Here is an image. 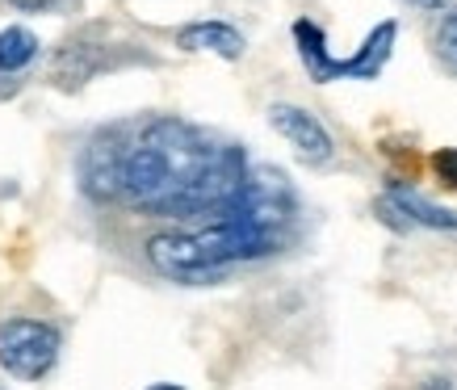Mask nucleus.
<instances>
[{
	"mask_svg": "<svg viewBox=\"0 0 457 390\" xmlns=\"http://www.w3.org/2000/svg\"><path fill=\"white\" fill-rule=\"evenodd\" d=\"M248 172L252 164L239 143L172 113L101 130L80 160L84 189L97 202H122L139 214L180 223L227 214L244 194Z\"/></svg>",
	"mask_w": 457,
	"mask_h": 390,
	"instance_id": "obj_1",
	"label": "nucleus"
},
{
	"mask_svg": "<svg viewBox=\"0 0 457 390\" xmlns=\"http://www.w3.org/2000/svg\"><path fill=\"white\" fill-rule=\"evenodd\" d=\"M298 227V194L286 172L256 164L239 202L202 227L164 231L147 239V261L160 278L180 286H206L227 278L236 265H252L281 252Z\"/></svg>",
	"mask_w": 457,
	"mask_h": 390,
	"instance_id": "obj_2",
	"label": "nucleus"
},
{
	"mask_svg": "<svg viewBox=\"0 0 457 390\" xmlns=\"http://www.w3.org/2000/svg\"><path fill=\"white\" fill-rule=\"evenodd\" d=\"M395 38H399V26L395 21H382L365 34L357 51L348 59H336L328 51V38L323 29L311 21V17H298L294 21V46H298V59H303L306 76L315 84H332V80H378L382 68H386L390 51H395Z\"/></svg>",
	"mask_w": 457,
	"mask_h": 390,
	"instance_id": "obj_3",
	"label": "nucleus"
},
{
	"mask_svg": "<svg viewBox=\"0 0 457 390\" xmlns=\"http://www.w3.org/2000/svg\"><path fill=\"white\" fill-rule=\"evenodd\" d=\"M59 349H63V336L55 323L46 319H0V369L4 374L21 378V382H38L55 369Z\"/></svg>",
	"mask_w": 457,
	"mask_h": 390,
	"instance_id": "obj_4",
	"label": "nucleus"
},
{
	"mask_svg": "<svg viewBox=\"0 0 457 390\" xmlns=\"http://www.w3.org/2000/svg\"><path fill=\"white\" fill-rule=\"evenodd\" d=\"M269 126L278 130L281 139L290 143L294 152L303 155L306 164H332L336 155V143L328 135V126L319 122L311 110L303 105H290V101H278V105H269Z\"/></svg>",
	"mask_w": 457,
	"mask_h": 390,
	"instance_id": "obj_5",
	"label": "nucleus"
},
{
	"mask_svg": "<svg viewBox=\"0 0 457 390\" xmlns=\"http://www.w3.org/2000/svg\"><path fill=\"white\" fill-rule=\"evenodd\" d=\"M378 219H386L390 227H428V231H457V210H445L436 202H428L424 194L407 189V185H386V194L378 202Z\"/></svg>",
	"mask_w": 457,
	"mask_h": 390,
	"instance_id": "obj_6",
	"label": "nucleus"
},
{
	"mask_svg": "<svg viewBox=\"0 0 457 390\" xmlns=\"http://www.w3.org/2000/svg\"><path fill=\"white\" fill-rule=\"evenodd\" d=\"M101 63H105V51H101V42H93V29H84V34L68 38L55 51L51 80H55L59 88H84V84L101 71Z\"/></svg>",
	"mask_w": 457,
	"mask_h": 390,
	"instance_id": "obj_7",
	"label": "nucleus"
},
{
	"mask_svg": "<svg viewBox=\"0 0 457 390\" xmlns=\"http://www.w3.org/2000/svg\"><path fill=\"white\" fill-rule=\"evenodd\" d=\"M177 46L180 51H210L219 59H239L248 51L244 34L227 21H189L185 29H177Z\"/></svg>",
	"mask_w": 457,
	"mask_h": 390,
	"instance_id": "obj_8",
	"label": "nucleus"
},
{
	"mask_svg": "<svg viewBox=\"0 0 457 390\" xmlns=\"http://www.w3.org/2000/svg\"><path fill=\"white\" fill-rule=\"evenodd\" d=\"M38 59V38L26 26L0 29V76H17Z\"/></svg>",
	"mask_w": 457,
	"mask_h": 390,
	"instance_id": "obj_9",
	"label": "nucleus"
},
{
	"mask_svg": "<svg viewBox=\"0 0 457 390\" xmlns=\"http://www.w3.org/2000/svg\"><path fill=\"white\" fill-rule=\"evenodd\" d=\"M436 51H441L445 68L457 76V9L453 13H445L441 26H436Z\"/></svg>",
	"mask_w": 457,
	"mask_h": 390,
	"instance_id": "obj_10",
	"label": "nucleus"
},
{
	"mask_svg": "<svg viewBox=\"0 0 457 390\" xmlns=\"http://www.w3.org/2000/svg\"><path fill=\"white\" fill-rule=\"evenodd\" d=\"M432 172H436L449 189H457V147H441V152L432 155Z\"/></svg>",
	"mask_w": 457,
	"mask_h": 390,
	"instance_id": "obj_11",
	"label": "nucleus"
},
{
	"mask_svg": "<svg viewBox=\"0 0 457 390\" xmlns=\"http://www.w3.org/2000/svg\"><path fill=\"white\" fill-rule=\"evenodd\" d=\"M9 4H17V9H29V13H38V9H51L55 0H9Z\"/></svg>",
	"mask_w": 457,
	"mask_h": 390,
	"instance_id": "obj_12",
	"label": "nucleus"
},
{
	"mask_svg": "<svg viewBox=\"0 0 457 390\" xmlns=\"http://www.w3.org/2000/svg\"><path fill=\"white\" fill-rule=\"evenodd\" d=\"M407 4H416V9H428V13H436V9H449V0H407Z\"/></svg>",
	"mask_w": 457,
	"mask_h": 390,
	"instance_id": "obj_13",
	"label": "nucleus"
},
{
	"mask_svg": "<svg viewBox=\"0 0 457 390\" xmlns=\"http://www.w3.org/2000/svg\"><path fill=\"white\" fill-rule=\"evenodd\" d=\"M147 390H185V386H177V382H155V386H147Z\"/></svg>",
	"mask_w": 457,
	"mask_h": 390,
	"instance_id": "obj_14",
	"label": "nucleus"
}]
</instances>
